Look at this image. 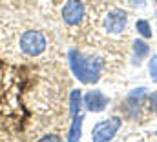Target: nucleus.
Masks as SVG:
<instances>
[{
	"label": "nucleus",
	"instance_id": "1",
	"mask_svg": "<svg viewBox=\"0 0 157 142\" xmlns=\"http://www.w3.org/2000/svg\"><path fill=\"white\" fill-rule=\"evenodd\" d=\"M70 68L82 84H95L101 78L102 62L95 57H90V55H84V53L71 49L70 51Z\"/></svg>",
	"mask_w": 157,
	"mask_h": 142
},
{
	"label": "nucleus",
	"instance_id": "2",
	"mask_svg": "<svg viewBox=\"0 0 157 142\" xmlns=\"http://www.w3.org/2000/svg\"><path fill=\"white\" fill-rule=\"evenodd\" d=\"M46 46H48L46 36L40 31H26L18 38V49L28 57H39L40 53H44Z\"/></svg>",
	"mask_w": 157,
	"mask_h": 142
},
{
	"label": "nucleus",
	"instance_id": "3",
	"mask_svg": "<svg viewBox=\"0 0 157 142\" xmlns=\"http://www.w3.org/2000/svg\"><path fill=\"white\" fill-rule=\"evenodd\" d=\"M121 128V118L119 117H112V118H106L102 122H99L93 131H91V139L95 142H106L112 140L115 137V133L119 131Z\"/></svg>",
	"mask_w": 157,
	"mask_h": 142
},
{
	"label": "nucleus",
	"instance_id": "4",
	"mask_svg": "<svg viewBox=\"0 0 157 142\" xmlns=\"http://www.w3.org/2000/svg\"><path fill=\"white\" fill-rule=\"evenodd\" d=\"M62 20L68 26H78L84 20V4L80 0H66L62 7Z\"/></svg>",
	"mask_w": 157,
	"mask_h": 142
},
{
	"label": "nucleus",
	"instance_id": "5",
	"mask_svg": "<svg viewBox=\"0 0 157 142\" xmlns=\"http://www.w3.org/2000/svg\"><path fill=\"white\" fill-rule=\"evenodd\" d=\"M126 28V13L122 9H112L104 17V29L112 35H117Z\"/></svg>",
	"mask_w": 157,
	"mask_h": 142
},
{
	"label": "nucleus",
	"instance_id": "6",
	"mask_svg": "<svg viewBox=\"0 0 157 142\" xmlns=\"http://www.w3.org/2000/svg\"><path fill=\"white\" fill-rule=\"evenodd\" d=\"M84 106L91 113H101V111H104V107L108 106V97L102 91H97V89L88 91L84 95Z\"/></svg>",
	"mask_w": 157,
	"mask_h": 142
},
{
	"label": "nucleus",
	"instance_id": "7",
	"mask_svg": "<svg viewBox=\"0 0 157 142\" xmlns=\"http://www.w3.org/2000/svg\"><path fill=\"white\" fill-rule=\"evenodd\" d=\"M82 120H84V117L80 113H77L73 117V122H71V128H70V133H68V140L75 142L80 139V135H82Z\"/></svg>",
	"mask_w": 157,
	"mask_h": 142
},
{
	"label": "nucleus",
	"instance_id": "8",
	"mask_svg": "<svg viewBox=\"0 0 157 142\" xmlns=\"http://www.w3.org/2000/svg\"><path fill=\"white\" fill-rule=\"evenodd\" d=\"M148 44L146 42H143V40H135V44H133V62L135 64H139L146 55H148Z\"/></svg>",
	"mask_w": 157,
	"mask_h": 142
},
{
	"label": "nucleus",
	"instance_id": "9",
	"mask_svg": "<svg viewBox=\"0 0 157 142\" xmlns=\"http://www.w3.org/2000/svg\"><path fill=\"white\" fill-rule=\"evenodd\" d=\"M80 104H82V97H80V91L75 89V91H71V97H70V115L71 117H75L78 113V109H80Z\"/></svg>",
	"mask_w": 157,
	"mask_h": 142
},
{
	"label": "nucleus",
	"instance_id": "10",
	"mask_svg": "<svg viewBox=\"0 0 157 142\" xmlns=\"http://www.w3.org/2000/svg\"><path fill=\"white\" fill-rule=\"evenodd\" d=\"M135 29L143 38H152V28H150L148 20H137L135 22Z\"/></svg>",
	"mask_w": 157,
	"mask_h": 142
},
{
	"label": "nucleus",
	"instance_id": "11",
	"mask_svg": "<svg viewBox=\"0 0 157 142\" xmlns=\"http://www.w3.org/2000/svg\"><path fill=\"white\" fill-rule=\"evenodd\" d=\"M148 73H150V78L157 84V55H154L148 62Z\"/></svg>",
	"mask_w": 157,
	"mask_h": 142
},
{
	"label": "nucleus",
	"instance_id": "12",
	"mask_svg": "<svg viewBox=\"0 0 157 142\" xmlns=\"http://www.w3.org/2000/svg\"><path fill=\"white\" fill-rule=\"evenodd\" d=\"M148 104H150V109H152L154 113H157V91L150 95V99H148Z\"/></svg>",
	"mask_w": 157,
	"mask_h": 142
},
{
	"label": "nucleus",
	"instance_id": "13",
	"mask_svg": "<svg viewBox=\"0 0 157 142\" xmlns=\"http://www.w3.org/2000/svg\"><path fill=\"white\" fill-rule=\"evenodd\" d=\"M40 140H59V137H53V135H51V137H42Z\"/></svg>",
	"mask_w": 157,
	"mask_h": 142
}]
</instances>
